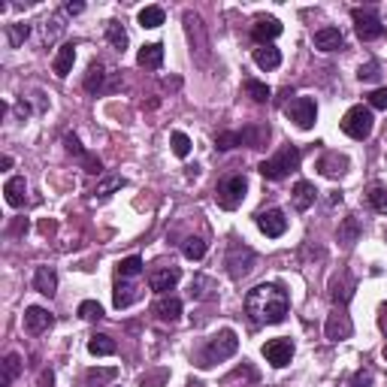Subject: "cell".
<instances>
[{"label": "cell", "instance_id": "obj_1", "mask_svg": "<svg viewBox=\"0 0 387 387\" xmlns=\"http://www.w3.org/2000/svg\"><path fill=\"white\" fill-rule=\"evenodd\" d=\"M288 308H291V296L281 285H276V281L257 285L245 296V312H248L254 324H281Z\"/></svg>", "mask_w": 387, "mask_h": 387}, {"label": "cell", "instance_id": "obj_2", "mask_svg": "<svg viewBox=\"0 0 387 387\" xmlns=\"http://www.w3.org/2000/svg\"><path fill=\"white\" fill-rule=\"evenodd\" d=\"M236 348H239L236 330H221V333H215V336L206 342V348L200 351L197 360H200V366H215V363H221V360L233 357Z\"/></svg>", "mask_w": 387, "mask_h": 387}, {"label": "cell", "instance_id": "obj_3", "mask_svg": "<svg viewBox=\"0 0 387 387\" xmlns=\"http://www.w3.org/2000/svg\"><path fill=\"white\" fill-rule=\"evenodd\" d=\"M300 158H303L300 149H296V146H285V149L276 154V158H269V161L261 164V176L269 179V182H278V179H285L291 170L300 166Z\"/></svg>", "mask_w": 387, "mask_h": 387}, {"label": "cell", "instance_id": "obj_4", "mask_svg": "<svg viewBox=\"0 0 387 387\" xmlns=\"http://www.w3.org/2000/svg\"><path fill=\"white\" fill-rule=\"evenodd\" d=\"M245 191H248V179L245 176H227L221 185L215 188V200L221 209H236L245 200Z\"/></svg>", "mask_w": 387, "mask_h": 387}, {"label": "cell", "instance_id": "obj_5", "mask_svg": "<svg viewBox=\"0 0 387 387\" xmlns=\"http://www.w3.org/2000/svg\"><path fill=\"white\" fill-rule=\"evenodd\" d=\"M342 134L351 139H366L372 134V109L369 106H351L342 119Z\"/></svg>", "mask_w": 387, "mask_h": 387}, {"label": "cell", "instance_id": "obj_6", "mask_svg": "<svg viewBox=\"0 0 387 387\" xmlns=\"http://www.w3.org/2000/svg\"><path fill=\"white\" fill-rule=\"evenodd\" d=\"M351 19H354V31H357V36H360L363 43L378 40V36L384 34V24H381V19H378L376 9H354Z\"/></svg>", "mask_w": 387, "mask_h": 387}, {"label": "cell", "instance_id": "obj_7", "mask_svg": "<svg viewBox=\"0 0 387 387\" xmlns=\"http://www.w3.org/2000/svg\"><path fill=\"white\" fill-rule=\"evenodd\" d=\"M285 112H288V119H291L296 127H300V131H312V127H315L318 106H315L312 97H296V100H291L288 106H285Z\"/></svg>", "mask_w": 387, "mask_h": 387}, {"label": "cell", "instance_id": "obj_8", "mask_svg": "<svg viewBox=\"0 0 387 387\" xmlns=\"http://www.w3.org/2000/svg\"><path fill=\"white\" fill-rule=\"evenodd\" d=\"M257 227H261V233H266L269 239H278L288 230V218L281 209H263V212H257Z\"/></svg>", "mask_w": 387, "mask_h": 387}, {"label": "cell", "instance_id": "obj_9", "mask_svg": "<svg viewBox=\"0 0 387 387\" xmlns=\"http://www.w3.org/2000/svg\"><path fill=\"white\" fill-rule=\"evenodd\" d=\"M263 357H266L276 369L288 366L291 357H293V342H291V339H269V342L263 345Z\"/></svg>", "mask_w": 387, "mask_h": 387}, {"label": "cell", "instance_id": "obj_10", "mask_svg": "<svg viewBox=\"0 0 387 387\" xmlns=\"http://www.w3.org/2000/svg\"><path fill=\"white\" fill-rule=\"evenodd\" d=\"M51 324H55V315L49 308H43V306L24 308V327H28V333H46Z\"/></svg>", "mask_w": 387, "mask_h": 387}, {"label": "cell", "instance_id": "obj_11", "mask_svg": "<svg viewBox=\"0 0 387 387\" xmlns=\"http://www.w3.org/2000/svg\"><path fill=\"white\" fill-rule=\"evenodd\" d=\"M179 278H182V269L179 266H164V269H154V273L149 276V285H151V291L166 293V291H173L179 285Z\"/></svg>", "mask_w": 387, "mask_h": 387}, {"label": "cell", "instance_id": "obj_12", "mask_svg": "<svg viewBox=\"0 0 387 387\" xmlns=\"http://www.w3.org/2000/svg\"><path fill=\"white\" fill-rule=\"evenodd\" d=\"M251 36H254V43L269 46V43L276 40V36H281V21L273 19V16L257 19V21H254V28H251Z\"/></svg>", "mask_w": 387, "mask_h": 387}, {"label": "cell", "instance_id": "obj_13", "mask_svg": "<svg viewBox=\"0 0 387 387\" xmlns=\"http://www.w3.org/2000/svg\"><path fill=\"white\" fill-rule=\"evenodd\" d=\"M348 336H351V321H348V315H342V312H333L327 318V339L339 342V339H348Z\"/></svg>", "mask_w": 387, "mask_h": 387}, {"label": "cell", "instance_id": "obj_14", "mask_svg": "<svg viewBox=\"0 0 387 387\" xmlns=\"http://www.w3.org/2000/svg\"><path fill=\"white\" fill-rule=\"evenodd\" d=\"M318 170L324 173L327 179H336V176H342L348 170V158H345V154H339V151H330V154H324V158L318 161Z\"/></svg>", "mask_w": 387, "mask_h": 387}, {"label": "cell", "instance_id": "obj_15", "mask_svg": "<svg viewBox=\"0 0 387 387\" xmlns=\"http://www.w3.org/2000/svg\"><path fill=\"white\" fill-rule=\"evenodd\" d=\"M154 315L173 324V321L182 318V300H179V296H161V300L154 303Z\"/></svg>", "mask_w": 387, "mask_h": 387}, {"label": "cell", "instance_id": "obj_16", "mask_svg": "<svg viewBox=\"0 0 387 387\" xmlns=\"http://www.w3.org/2000/svg\"><path fill=\"white\" fill-rule=\"evenodd\" d=\"M34 288L40 291L43 296H55V291H58V273L51 266H40L34 273Z\"/></svg>", "mask_w": 387, "mask_h": 387}, {"label": "cell", "instance_id": "obj_17", "mask_svg": "<svg viewBox=\"0 0 387 387\" xmlns=\"http://www.w3.org/2000/svg\"><path fill=\"white\" fill-rule=\"evenodd\" d=\"M342 43H345V36H342L339 28L315 31V49H321V51H336V49H342Z\"/></svg>", "mask_w": 387, "mask_h": 387}, {"label": "cell", "instance_id": "obj_18", "mask_svg": "<svg viewBox=\"0 0 387 387\" xmlns=\"http://www.w3.org/2000/svg\"><path fill=\"white\" fill-rule=\"evenodd\" d=\"M73 64H76V46L73 43H64L61 49H58V55H55V76H61V79H67L70 76V70H73Z\"/></svg>", "mask_w": 387, "mask_h": 387}, {"label": "cell", "instance_id": "obj_19", "mask_svg": "<svg viewBox=\"0 0 387 387\" xmlns=\"http://www.w3.org/2000/svg\"><path fill=\"white\" fill-rule=\"evenodd\" d=\"M136 64H139V67H149V70H158L164 64V46L161 43L143 46V49H139V55H136Z\"/></svg>", "mask_w": 387, "mask_h": 387}, {"label": "cell", "instance_id": "obj_20", "mask_svg": "<svg viewBox=\"0 0 387 387\" xmlns=\"http://www.w3.org/2000/svg\"><path fill=\"white\" fill-rule=\"evenodd\" d=\"M4 194H6V203L12 206V209H19V206H24V194H28V185H24L21 176H12V179H6Z\"/></svg>", "mask_w": 387, "mask_h": 387}, {"label": "cell", "instance_id": "obj_21", "mask_svg": "<svg viewBox=\"0 0 387 387\" xmlns=\"http://www.w3.org/2000/svg\"><path fill=\"white\" fill-rule=\"evenodd\" d=\"M315 185L312 182H296L293 185V206H296V209H300V212H306V209H312V206H315Z\"/></svg>", "mask_w": 387, "mask_h": 387}, {"label": "cell", "instance_id": "obj_22", "mask_svg": "<svg viewBox=\"0 0 387 387\" xmlns=\"http://www.w3.org/2000/svg\"><path fill=\"white\" fill-rule=\"evenodd\" d=\"M254 64L261 70H276L278 64H281V51L276 46H261V49H254Z\"/></svg>", "mask_w": 387, "mask_h": 387}, {"label": "cell", "instance_id": "obj_23", "mask_svg": "<svg viewBox=\"0 0 387 387\" xmlns=\"http://www.w3.org/2000/svg\"><path fill=\"white\" fill-rule=\"evenodd\" d=\"M115 339L112 336H106V333H94L91 339H88V351H91L94 357H109V354H115Z\"/></svg>", "mask_w": 387, "mask_h": 387}, {"label": "cell", "instance_id": "obj_24", "mask_svg": "<svg viewBox=\"0 0 387 387\" xmlns=\"http://www.w3.org/2000/svg\"><path fill=\"white\" fill-rule=\"evenodd\" d=\"M333 303H339V306H348V300L354 296V278L351 276H342V278H336L333 281Z\"/></svg>", "mask_w": 387, "mask_h": 387}, {"label": "cell", "instance_id": "obj_25", "mask_svg": "<svg viewBox=\"0 0 387 387\" xmlns=\"http://www.w3.org/2000/svg\"><path fill=\"white\" fill-rule=\"evenodd\" d=\"M19 372H21V357L12 351L4 360V378H0V387H12V381L19 378Z\"/></svg>", "mask_w": 387, "mask_h": 387}, {"label": "cell", "instance_id": "obj_26", "mask_svg": "<svg viewBox=\"0 0 387 387\" xmlns=\"http://www.w3.org/2000/svg\"><path fill=\"white\" fill-rule=\"evenodd\" d=\"M136 300H139V291L131 288V285H124V281L119 278V285H115V308H127Z\"/></svg>", "mask_w": 387, "mask_h": 387}, {"label": "cell", "instance_id": "obj_27", "mask_svg": "<svg viewBox=\"0 0 387 387\" xmlns=\"http://www.w3.org/2000/svg\"><path fill=\"white\" fill-rule=\"evenodd\" d=\"M103 82H106V70H103L100 64H91L88 76H85V91H91V94L103 91Z\"/></svg>", "mask_w": 387, "mask_h": 387}, {"label": "cell", "instance_id": "obj_28", "mask_svg": "<svg viewBox=\"0 0 387 387\" xmlns=\"http://www.w3.org/2000/svg\"><path fill=\"white\" fill-rule=\"evenodd\" d=\"M242 91L248 94L254 103H266V100H269V94H273L263 82H257V79H245V82H242Z\"/></svg>", "mask_w": 387, "mask_h": 387}, {"label": "cell", "instance_id": "obj_29", "mask_svg": "<svg viewBox=\"0 0 387 387\" xmlns=\"http://www.w3.org/2000/svg\"><path fill=\"white\" fill-rule=\"evenodd\" d=\"M139 273H143V261L134 254V257H124V261L119 263V269H115V276L119 278H136Z\"/></svg>", "mask_w": 387, "mask_h": 387}, {"label": "cell", "instance_id": "obj_30", "mask_svg": "<svg viewBox=\"0 0 387 387\" xmlns=\"http://www.w3.org/2000/svg\"><path fill=\"white\" fill-rule=\"evenodd\" d=\"M360 221L357 218H345L342 221V227H339V242H345V245H354L357 242V236H360Z\"/></svg>", "mask_w": 387, "mask_h": 387}, {"label": "cell", "instance_id": "obj_31", "mask_svg": "<svg viewBox=\"0 0 387 387\" xmlns=\"http://www.w3.org/2000/svg\"><path fill=\"white\" fill-rule=\"evenodd\" d=\"M139 24H143V28H161V24H164V9L161 6L139 9Z\"/></svg>", "mask_w": 387, "mask_h": 387}, {"label": "cell", "instance_id": "obj_32", "mask_svg": "<svg viewBox=\"0 0 387 387\" xmlns=\"http://www.w3.org/2000/svg\"><path fill=\"white\" fill-rule=\"evenodd\" d=\"M106 40L119 49V51L127 49V34H124V28H121L119 21H106Z\"/></svg>", "mask_w": 387, "mask_h": 387}, {"label": "cell", "instance_id": "obj_33", "mask_svg": "<svg viewBox=\"0 0 387 387\" xmlns=\"http://www.w3.org/2000/svg\"><path fill=\"white\" fill-rule=\"evenodd\" d=\"M115 376H119V369H91L88 376L82 378V387H94V384H103V381H112Z\"/></svg>", "mask_w": 387, "mask_h": 387}, {"label": "cell", "instance_id": "obj_34", "mask_svg": "<svg viewBox=\"0 0 387 387\" xmlns=\"http://www.w3.org/2000/svg\"><path fill=\"white\" fill-rule=\"evenodd\" d=\"M366 197H369V206H372V209L381 212V215H387V188H381V185H372Z\"/></svg>", "mask_w": 387, "mask_h": 387}, {"label": "cell", "instance_id": "obj_35", "mask_svg": "<svg viewBox=\"0 0 387 387\" xmlns=\"http://www.w3.org/2000/svg\"><path fill=\"white\" fill-rule=\"evenodd\" d=\"M182 251H185L188 261H203V254H206V242H203V239H197V236H191V239H185Z\"/></svg>", "mask_w": 387, "mask_h": 387}, {"label": "cell", "instance_id": "obj_36", "mask_svg": "<svg viewBox=\"0 0 387 387\" xmlns=\"http://www.w3.org/2000/svg\"><path fill=\"white\" fill-rule=\"evenodd\" d=\"M124 185H127V182H124L121 176H106V179H103V182L94 188V194H97V197H109L112 191H119V188H124Z\"/></svg>", "mask_w": 387, "mask_h": 387}, {"label": "cell", "instance_id": "obj_37", "mask_svg": "<svg viewBox=\"0 0 387 387\" xmlns=\"http://www.w3.org/2000/svg\"><path fill=\"white\" fill-rule=\"evenodd\" d=\"M215 146L221 149V151H230V149H236V146H245V136H242V131L239 134H218L215 136Z\"/></svg>", "mask_w": 387, "mask_h": 387}, {"label": "cell", "instance_id": "obj_38", "mask_svg": "<svg viewBox=\"0 0 387 387\" xmlns=\"http://www.w3.org/2000/svg\"><path fill=\"white\" fill-rule=\"evenodd\" d=\"M28 36H31V24H9V46L12 49H19L24 40H28Z\"/></svg>", "mask_w": 387, "mask_h": 387}, {"label": "cell", "instance_id": "obj_39", "mask_svg": "<svg viewBox=\"0 0 387 387\" xmlns=\"http://www.w3.org/2000/svg\"><path fill=\"white\" fill-rule=\"evenodd\" d=\"M79 318H85V321H100V318H103L100 303H94V300L79 303Z\"/></svg>", "mask_w": 387, "mask_h": 387}, {"label": "cell", "instance_id": "obj_40", "mask_svg": "<svg viewBox=\"0 0 387 387\" xmlns=\"http://www.w3.org/2000/svg\"><path fill=\"white\" fill-rule=\"evenodd\" d=\"M173 151H176V158H188V154H191V139L182 131L173 134Z\"/></svg>", "mask_w": 387, "mask_h": 387}, {"label": "cell", "instance_id": "obj_41", "mask_svg": "<svg viewBox=\"0 0 387 387\" xmlns=\"http://www.w3.org/2000/svg\"><path fill=\"white\" fill-rule=\"evenodd\" d=\"M64 146H67V151L70 154H76V158H85V149H82V143H79V136H73V134H67V136H64Z\"/></svg>", "mask_w": 387, "mask_h": 387}, {"label": "cell", "instance_id": "obj_42", "mask_svg": "<svg viewBox=\"0 0 387 387\" xmlns=\"http://www.w3.org/2000/svg\"><path fill=\"white\" fill-rule=\"evenodd\" d=\"M369 106L372 109H387V88H376L369 94Z\"/></svg>", "mask_w": 387, "mask_h": 387}, {"label": "cell", "instance_id": "obj_43", "mask_svg": "<svg viewBox=\"0 0 387 387\" xmlns=\"http://www.w3.org/2000/svg\"><path fill=\"white\" fill-rule=\"evenodd\" d=\"M348 387H372V369H360Z\"/></svg>", "mask_w": 387, "mask_h": 387}, {"label": "cell", "instance_id": "obj_44", "mask_svg": "<svg viewBox=\"0 0 387 387\" xmlns=\"http://www.w3.org/2000/svg\"><path fill=\"white\" fill-rule=\"evenodd\" d=\"M360 79H363V82H372V79H378V64L376 61H369L366 64V67H360Z\"/></svg>", "mask_w": 387, "mask_h": 387}, {"label": "cell", "instance_id": "obj_45", "mask_svg": "<svg viewBox=\"0 0 387 387\" xmlns=\"http://www.w3.org/2000/svg\"><path fill=\"white\" fill-rule=\"evenodd\" d=\"M378 327H381V333H387V303L378 308Z\"/></svg>", "mask_w": 387, "mask_h": 387}, {"label": "cell", "instance_id": "obj_46", "mask_svg": "<svg viewBox=\"0 0 387 387\" xmlns=\"http://www.w3.org/2000/svg\"><path fill=\"white\" fill-rule=\"evenodd\" d=\"M40 387H55V376H51V372H43V376H40Z\"/></svg>", "mask_w": 387, "mask_h": 387}, {"label": "cell", "instance_id": "obj_47", "mask_svg": "<svg viewBox=\"0 0 387 387\" xmlns=\"http://www.w3.org/2000/svg\"><path fill=\"white\" fill-rule=\"evenodd\" d=\"M64 9H67L70 16H79V12H82L85 6H82V4H67V6H64Z\"/></svg>", "mask_w": 387, "mask_h": 387}, {"label": "cell", "instance_id": "obj_48", "mask_svg": "<svg viewBox=\"0 0 387 387\" xmlns=\"http://www.w3.org/2000/svg\"><path fill=\"white\" fill-rule=\"evenodd\" d=\"M19 115H24V119L31 115V106H28V103H19Z\"/></svg>", "mask_w": 387, "mask_h": 387}, {"label": "cell", "instance_id": "obj_49", "mask_svg": "<svg viewBox=\"0 0 387 387\" xmlns=\"http://www.w3.org/2000/svg\"><path fill=\"white\" fill-rule=\"evenodd\" d=\"M384 236H387V233H384Z\"/></svg>", "mask_w": 387, "mask_h": 387}]
</instances>
